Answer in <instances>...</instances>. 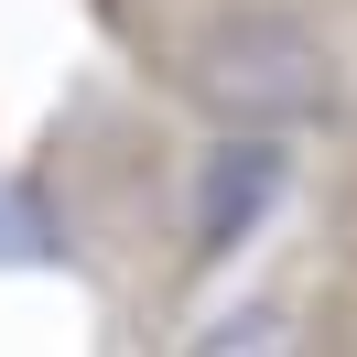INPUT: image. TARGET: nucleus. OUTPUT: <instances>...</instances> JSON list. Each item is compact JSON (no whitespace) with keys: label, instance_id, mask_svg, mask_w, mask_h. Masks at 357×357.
Wrapping results in <instances>:
<instances>
[{"label":"nucleus","instance_id":"obj_1","mask_svg":"<svg viewBox=\"0 0 357 357\" xmlns=\"http://www.w3.org/2000/svg\"><path fill=\"white\" fill-rule=\"evenodd\" d=\"M271 206H282V141H227V152L206 162V227H195V249L227 260Z\"/></svg>","mask_w":357,"mask_h":357},{"label":"nucleus","instance_id":"obj_2","mask_svg":"<svg viewBox=\"0 0 357 357\" xmlns=\"http://www.w3.org/2000/svg\"><path fill=\"white\" fill-rule=\"evenodd\" d=\"M66 260V227H54V206L33 195L22 174H0V271H54Z\"/></svg>","mask_w":357,"mask_h":357},{"label":"nucleus","instance_id":"obj_3","mask_svg":"<svg viewBox=\"0 0 357 357\" xmlns=\"http://www.w3.org/2000/svg\"><path fill=\"white\" fill-rule=\"evenodd\" d=\"M195 357H292V325L271 303H238V314H217V325L195 335Z\"/></svg>","mask_w":357,"mask_h":357}]
</instances>
